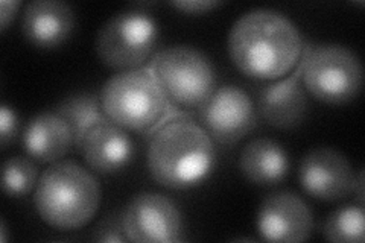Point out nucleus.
Listing matches in <instances>:
<instances>
[{
    "label": "nucleus",
    "mask_w": 365,
    "mask_h": 243,
    "mask_svg": "<svg viewBox=\"0 0 365 243\" xmlns=\"http://www.w3.org/2000/svg\"><path fill=\"white\" fill-rule=\"evenodd\" d=\"M228 55L239 72L255 79H279L299 64L303 38L294 21L274 9H251L228 33Z\"/></svg>",
    "instance_id": "1"
},
{
    "label": "nucleus",
    "mask_w": 365,
    "mask_h": 243,
    "mask_svg": "<svg viewBox=\"0 0 365 243\" xmlns=\"http://www.w3.org/2000/svg\"><path fill=\"white\" fill-rule=\"evenodd\" d=\"M216 165V148L201 125L175 118L153 134L148 146V169L160 186L185 190L207 180Z\"/></svg>",
    "instance_id": "2"
},
{
    "label": "nucleus",
    "mask_w": 365,
    "mask_h": 243,
    "mask_svg": "<svg viewBox=\"0 0 365 243\" xmlns=\"http://www.w3.org/2000/svg\"><path fill=\"white\" fill-rule=\"evenodd\" d=\"M34 204L43 221L58 229L87 225L101 204V186L75 161H56L38 178Z\"/></svg>",
    "instance_id": "3"
},
{
    "label": "nucleus",
    "mask_w": 365,
    "mask_h": 243,
    "mask_svg": "<svg viewBox=\"0 0 365 243\" xmlns=\"http://www.w3.org/2000/svg\"><path fill=\"white\" fill-rule=\"evenodd\" d=\"M107 118L128 131H148L166 113L168 96L151 71L131 68L113 75L102 87Z\"/></svg>",
    "instance_id": "4"
},
{
    "label": "nucleus",
    "mask_w": 365,
    "mask_h": 243,
    "mask_svg": "<svg viewBox=\"0 0 365 243\" xmlns=\"http://www.w3.org/2000/svg\"><path fill=\"white\" fill-rule=\"evenodd\" d=\"M306 90L319 102L342 105L362 88V64L347 46L318 44L307 52L300 68Z\"/></svg>",
    "instance_id": "5"
},
{
    "label": "nucleus",
    "mask_w": 365,
    "mask_h": 243,
    "mask_svg": "<svg viewBox=\"0 0 365 243\" xmlns=\"http://www.w3.org/2000/svg\"><path fill=\"white\" fill-rule=\"evenodd\" d=\"M151 72L168 99L185 108H200L215 91L216 76L210 60L192 46H170L160 52Z\"/></svg>",
    "instance_id": "6"
},
{
    "label": "nucleus",
    "mask_w": 365,
    "mask_h": 243,
    "mask_svg": "<svg viewBox=\"0 0 365 243\" xmlns=\"http://www.w3.org/2000/svg\"><path fill=\"white\" fill-rule=\"evenodd\" d=\"M158 25L145 11L128 9L110 17L96 36V52L108 67L139 68L155 49Z\"/></svg>",
    "instance_id": "7"
},
{
    "label": "nucleus",
    "mask_w": 365,
    "mask_h": 243,
    "mask_svg": "<svg viewBox=\"0 0 365 243\" xmlns=\"http://www.w3.org/2000/svg\"><path fill=\"white\" fill-rule=\"evenodd\" d=\"M122 224L128 242L173 243L182 240V217L165 195L142 192L125 207Z\"/></svg>",
    "instance_id": "8"
},
{
    "label": "nucleus",
    "mask_w": 365,
    "mask_h": 243,
    "mask_svg": "<svg viewBox=\"0 0 365 243\" xmlns=\"http://www.w3.org/2000/svg\"><path fill=\"white\" fill-rule=\"evenodd\" d=\"M256 110L247 91L236 86L215 88L200 107L201 126L215 143L233 145L256 125Z\"/></svg>",
    "instance_id": "9"
},
{
    "label": "nucleus",
    "mask_w": 365,
    "mask_h": 243,
    "mask_svg": "<svg viewBox=\"0 0 365 243\" xmlns=\"http://www.w3.org/2000/svg\"><path fill=\"white\" fill-rule=\"evenodd\" d=\"M299 181L312 198L341 201L353 192L355 173L346 155L332 148H317L303 157Z\"/></svg>",
    "instance_id": "10"
},
{
    "label": "nucleus",
    "mask_w": 365,
    "mask_h": 243,
    "mask_svg": "<svg viewBox=\"0 0 365 243\" xmlns=\"http://www.w3.org/2000/svg\"><path fill=\"white\" fill-rule=\"evenodd\" d=\"M256 224L267 242H304L314 231V216L299 195L277 192L260 204Z\"/></svg>",
    "instance_id": "11"
},
{
    "label": "nucleus",
    "mask_w": 365,
    "mask_h": 243,
    "mask_svg": "<svg viewBox=\"0 0 365 243\" xmlns=\"http://www.w3.org/2000/svg\"><path fill=\"white\" fill-rule=\"evenodd\" d=\"M75 26V11L63 0H32L21 16L23 36L41 49L58 48L71 38Z\"/></svg>",
    "instance_id": "12"
},
{
    "label": "nucleus",
    "mask_w": 365,
    "mask_h": 243,
    "mask_svg": "<svg viewBox=\"0 0 365 243\" xmlns=\"http://www.w3.org/2000/svg\"><path fill=\"white\" fill-rule=\"evenodd\" d=\"M88 167L98 173H116L127 167L135 154L131 135L111 120L101 122L87 131L79 148Z\"/></svg>",
    "instance_id": "13"
},
{
    "label": "nucleus",
    "mask_w": 365,
    "mask_h": 243,
    "mask_svg": "<svg viewBox=\"0 0 365 243\" xmlns=\"http://www.w3.org/2000/svg\"><path fill=\"white\" fill-rule=\"evenodd\" d=\"M257 102L262 119L280 130H291L303 123L309 108L306 91L297 76L262 87Z\"/></svg>",
    "instance_id": "14"
},
{
    "label": "nucleus",
    "mask_w": 365,
    "mask_h": 243,
    "mask_svg": "<svg viewBox=\"0 0 365 243\" xmlns=\"http://www.w3.org/2000/svg\"><path fill=\"white\" fill-rule=\"evenodd\" d=\"M26 154L38 163H56L73 146V133L58 113L46 111L34 115L21 134Z\"/></svg>",
    "instance_id": "15"
},
{
    "label": "nucleus",
    "mask_w": 365,
    "mask_h": 243,
    "mask_svg": "<svg viewBox=\"0 0 365 243\" xmlns=\"http://www.w3.org/2000/svg\"><path fill=\"white\" fill-rule=\"evenodd\" d=\"M239 167L256 186H277L289 173V158L283 146L271 138H256L241 152Z\"/></svg>",
    "instance_id": "16"
},
{
    "label": "nucleus",
    "mask_w": 365,
    "mask_h": 243,
    "mask_svg": "<svg viewBox=\"0 0 365 243\" xmlns=\"http://www.w3.org/2000/svg\"><path fill=\"white\" fill-rule=\"evenodd\" d=\"M71 125L73 133V146L79 152L87 131L101 122L110 120L102 108L101 96L93 93H78L64 99L53 110Z\"/></svg>",
    "instance_id": "17"
},
{
    "label": "nucleus",
    "mask_w": 365,
    "mask_h": 243,
    "mask_svg": "<svg viewBox=\"0 0 365 243\" xmlns=\"http://www.w3.org/2000/svg\"><path fill=\"white\" fill-rule=\"evenodd\" d=\"M362 205H344L330 213L323 225L326 240L335 243H362L365 240Z\"/></svg>",
    "instance_id": "18"
},
{
    "label": "nucleus",
    "mask_w": 365,
    "mask_h": 243,
    "mask_svg": "<svg viewBox=\"0 0 365 243\" xmlns=\"http://www.w3.org/2000/svg\"><path fill=\"white\" fill-rule=\"evenodd\" d=\"M38 182V167L31 158L13 157L4 165V192L9 198L28 195Z\"/></svg>",
    "instance_id": "19"
},
{
    "label": "nucleus",
    "mask_w": 365,
    "mask_h": 243,
    "mask_svg": "<svg viewBox=\"0 0 365 243\" xmlns=\"http://www.w3.org/2000/svg\"><path fill=\"white\" fill-rule=\"evenodd\" d=\"M93 240L98 242H127L128 237L125 234L122 217L110 216L106 217V221H102L93 234Z\"/></svg>",
    "instance_id": "20"
},
{
    "label": "nucleus",
    "mask_w": 365,
    "mask_h": 243,
    "mask_svg": "<svg viewBox=\"0 0 365 243\" xmlns=\"http://www.w3.org/2000/svg\"><path fill=\"white\" fill-rule=\"evenodd\" d=\"M17 133L19 118L16 111L8 105H2V108H0V142H2V149H6L9 143L16 140Z\"/></svg>",
    "instance_id": "21"
},
{
    "label": "nucleus",
    "mask_w": 365,
    "mask_h": 243,
    "mask_svg": "<svg viewBox=\"0 0 365 243\" xmlns=\"http://www.w3.org/2000/svg\"><path fill=\"white\" fill-rule=\"evenodd\" d=\"M220 5L221 2H216V0H177V2H173L174 8L186 14H204Z\"/></svg>",
    "instance_id": "22"
},
{
    "label": "nucleus",
    "mask_w": 365,
    "mask_h": 243,
    "mask_svg": "<svg viewBox=\"0 0 365 243\" xmlns=\"http://www.w3.org/2000/svg\"><path fill=\"white\" fill-rule=\"evenodd\" d=\"M20 5L21 4L19 0H13V2L11 0H4V2H0V26H2V29H6L9 21L16 17Z\"/></svg>",
    "instance_id": "23"
},
{
    "label": "nucleus",
    "mask_w": 365,
    "mask_h": 243,
    "mask_svg": "<svg viewBox=\"0 0 365 243\" xmlns=\"http://www.w3.org/2000/svg\"><path fill=\"white\" fill-rule=\"evenodd\" d=\"M353 192L358 195L359 205H364V172L362 170L358 173V178H355V182H353Z\"/></svg>",
    "instance_id": "24"
},
{
    "label": "nucleus",
    "mask_w": 365,
    "mask_h": 243,
    "mask_svg": "<svg viewBox=\"0 0 365 243\" xmlns=\"http://www.w3.org/2000/svg\"><path fill=\"white\" fill-rule=\"evenodd\" d=\"M0 239H2V242H5L6 240V227H5V222H2V231H0Z\"/></svg>",
    "instance_id": "25"
}]
</instances>
